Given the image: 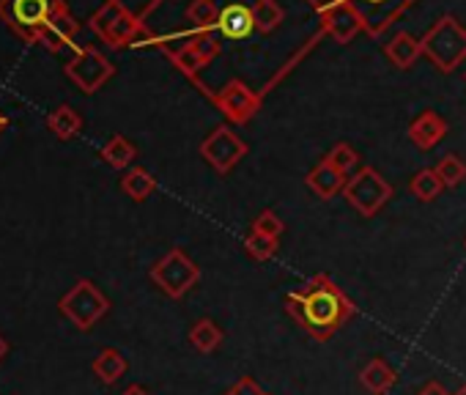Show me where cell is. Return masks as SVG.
Masks as SVG:
<instances>
[{
	"label": "cell",
	"mask_w": 466,
	"mask_h": 395,
	"mask_svg": "<svg viewBox=\"0 0 466 395\" xmlns=\"http://www.w3.org/2000/svg\"><path fill=\"white\" fill-rule=\"evenodd\" d=\"M121 395H151V392L146 387H140V384H129Z\"/></svg>",
	"instance_id": "cell-34"
},
{
	"label": "cell",
	"mask_w": 466,
	"mask_h": 395,
	"mask_svg": "<svg viewBox=\"0 0 466 395\" xmlns=\"http://www.w3.org/2000/svg\"><path fill=\"white\" fill-rule=\"evenodd\" d=\"M9 354V343H6V338L4 335H0V360H4Z\"/></svg>",
	"instance_id": "cell-35"
},
{
	"label": "cell",
	"mask_w": 466,
	"mask_h": 395,
	"mask_svg": "<svg viewBox=\"0 0 466 395\" xmlns=\"http://www.w3.org/2000/svg\"><path fill=\"white\" fill-rule=\"evenodd\" d=\"M417 395H452V392H447V387H444V384H439V381H428Z\"/></svg>",
	"instance_id": "cell-33"
},
{
	"label": "cell",
	"mask_w": 466,
	"mask_h": 395,
	"mask_svg": "<svg viewBox=\"0 0 466 395\" xmlns=\"http://www.w3.org/2000/svg\"><path fill=\"white\" fill-rule=\"evenodd\" d=\"M61 9L64 0H0V20L25 45H39L45 25Z\"/></svg>",
	"instance_id": "cell-3"
},
{
	"label": "cell",
	"mask_w": 466,
	"mask_h": 395,
	"mask_svg": "<svg viewBox=\"0 0 466 395\" xmlns=\"http://www.w3.org/2000/svg\"><path fill=\"white\" fill-rule=\"evenodd\" d=\"M368 4H384V0H368Z\"/></svg>",
	"instance_id": "cell-38"
},
{
	"label": "cell",
	"mask_w": 466,
	"mask_h": 395,
	"mask_svg": "<svg viewBox=\"0 0 466 395\" xmlns=\"http://www.w3.org/2000/svg\"><path fill=\"white\" fill-rule=\"evenodd\" d=\"M151 283L170 299H184L200 280V267L181 250H167L148 272Z\"/></svg>",
	"instance_id": "cell-4"
},
{
	"label": "cell",
	"mask_w": 466,
	"mask_h": 395,
	"mask_svg": "<svg viewBox=\"0 0 466 395\" xmlns=\"http://www.w3.org/2000/svg\"><path fill=\"white\" fill-rule=\"evenodd\" d=\"M121 189H124L127 198H132V201L143 204L146 198H151V192L157 189V178L146 167H129L121 176Z\"/></svg>",
	"instance_id": "cell-22"
},
{
	"label": "cell",
	"mask_w": 466,
	"mask_h": 395,
	"mask_svg": "<svg viewBox=\"0 0 466 395\" xmlns=\"http://www.w3.org/2000/svg\"><path fill=\"white\" fill-rule=\"evenodd\" d=\"M321 20H324L327 34L338 45H349L362 31V17L354 9V4H349V0H332L329 6L321 9Z\"/></svg>",
	"instance_id": "cell-11"
},
{
	"label": "cell",
	"mask_w": 466,
	"mask_h": 395,
	"mask_svg": "<svg viewBox=\"0 0 466 395\" xmlns=\"http://www.w3.org/2000/svg\"><path fill=\"white\" fill-rule=\"evenodd\" d=\"M250 9H253V20H256V31H261V34H272L283 23V6L278 0H256Z\"/></svg>",
	"instance_id": "cell-24"
},
{
	"label": "cell",
	"mask_w": 466,
	"mask_h": 395,
	"mask_svg": "<svg viewBox=\"0 0 466 395\" xmlns=\"http://www.w3.org/2000/svg\"><path fill=\"white\" fill-rule=\"evenodd\" d=\"M47 127L58 140H72L80 135L83 129V116L72 107V105H58L50 116H47Z\"/></svg>",
	"instance_id": "cell-19"
},
{
	"label": "cell",
	"mask_w": 466,
	"mask_h": 395,
	"mask_svg": "<svg viewBox=\"0 0 466 395\" xmlns=\"http://www.w3.org/2000/svg\"><path fill=\"white\" fill-rule=\"evenodd\" d=\"M444 135H447V121H444L436 110L420 113V116L409 124V140H411L417 148H422V151H428V148H433L436 143H441Z\"/></svg>",
	"instance_id": "cell-14"
},
{
	"label": "cell",
	"mask_w": 466,
	"mask_h": 395,
	"mask_svg": "<svg viewBox=\"0 0 466 395\" xmlns=\"http://www.w3.org/2000/svg\"><path fill=\"white\" fill-rule=\"evenodd\" d=\"M170 58H173L176 69H178V72H184L187 77H198V72L208 64V61H206L195 47H192V42L181 45L176 53H170Z\"/></svg>",
	"instance_id": "cell-26"
},
{
	"label": "cell",
	"mask_w": 466,
	"mask_h": 395,
	"mask_svg": "<svg viewBox=\"0 0 466 395\" xmlns=\"http://www.w3.org/2000/svg\"><path fill=\"white\" fill-rule=\"evenodd\" d=\"M433 170L441 176L444 187H458V184H463V178H466V162H463L458 154H447V157H441V159L436 162V167H433Z\"/></svg>",
	"instance_id": "cell-28"
},
{
	"label": "cell",
	"mask_w": 466,
	"mask_h": 395,
	"mask_svg": "<svg viewBox=\"0 0 466 395\" xmlns=\"http://www.w3.org/2000/svg\"><path fill=\"white\" fill-rule=\"evenodd\" d=\"M463 248H466V242H463Z\"/></svg>",
	"instance_id": "cell-39"
},
{
	"label": "cell",
	"mask_w": 466,
	"mask_h": 395,
	"mask_svg": "<svg viewBox=\"0 0 466 395\" xmlns=\"http://www.w3.org/2000/svg\"><path fill=\"white\" fill-rule=\"evenodd\" d=\"M444 189H447V187H444L441 176H439L433 167H422V170H417V173L411 176V181H409V192L417 198V201H422V204L436 201V198H439Z\"/></svg>",
	"instance_id": "cell-20"
},
{
	"label": "cell",
	"mask_w": 466,
	"mask_h": 395,
	"mask_svg": "<svg viewBox=\"0 0 466 395\" xmlns=\"http://www.w3.org/2000/svg\"><path fill=\"white\" fill-rule=\"evenodd\" d=\"M253 231L261 234V237H269V239H280L283 231H286V223L278 218V212L264 209V212L253 220Z\"/></svg>",
	"instance_id": "cell-30"
},
{
	"label": "cell",
	"mask_w": 466,
	"mask_h": 395,
	"mask_svg": "<svg viewBox=\"0 0 466 395\" xmlns=\"http://www.w3.org/2000/svg\"><path fill=\"white\" fill-rule=\"evenodd\" d=\"M346 181H349V176H343L340 170H335L327 159H321V162L308 173V178H305L308 189H310L316 198H321V201H332L335 195H340V192L346 189Z\"/></svg>",
	"instance_id": "cell-15"
},
{
	"label": "cell",
	"mask_w": 466,
	"mask_h": 395,
	"mask_svg": "<svg viewBox=\"0 0 466 395\" xmlns=\"http://www.w3.org/2000/svg\"><path fill=\"white\" fill-rule=\"evenodd\" d=\"M91 31L110 47H135L137 36L143 34V23L121 4V0H107V4L94 12L88 20Z\"/></svg>",
	"instance_id": "cell-7"
},
{
	"label": "cell",
	"mask_w": 466,
	"mask_h": 395,
	"mask_svg": "<svg viewBox=\"0 0 466 395\" xmlns=\"http://www.w3.org/2000/svg\"><path fill=\"white\" fill-rule=\"evenodd\" d=\"M346 204L362 215V218H376L392 198V187L390 181L376 170V167H360L354 176H349L346 189H343Z\"/></svg>",
	"instance_id": "cell-6"
},
{
	"label": "cell",
	"mask_w": 466,
	"mask_h": 395,
	"mask_svg": "<svg viewBox=\"0 0 466 395\" xmlns=\"http://www.w3.org/2000/svg\"><path fill=\"white\" fill-rule=\"evenodd\" d=\"M225 395H267V392L261 390V384L253 376H242L237 384H230L225 390Z\"/></svg>",
	"instance_id": "cell-32"
},
{
	"label": "cell",
	"mask_w": 466,
	"mask_h": 395,
	"mask_svg": "<svg viewBox=\"0 0 466 395\" xmlns=\"http://www.w3.org/2000/svg\"><path fill=\"white\" fill-rule=\"evenodd\" d=\"M219 17V9L214 0H192L187 9V20L198 28V31H211L214 23Z\"/></svg>",
	"instance_id": "cell-25"
},
{
	"label": "cell",
	"mask_w": 466,
	"mask_h": 395,
	"mask_svg": "<svg viewBox=\"0 0 466 395\" xmlns=\"http://www.w3.org/2000/svg\"><path fill=\"white\" fill-rule=\"evenodd\" d=\"M283 308L313 340L335 338L357 316V305L329 275H316L302 289L286 294Z\"/></svg>",
	"instance_id": "cell-1"
},
{
	"label": "cell",
	"mask_w": 466,
	"mask_h": 395,
	"mask_svg": "<svg viewBox=\"0 0 466 395\" xmlns=\"http://www.w3.org/2000/svg\"><path fill=\"white\" fill-rule=\"evenodd\" d=\"M248 143L233 132L230 127H217L211 129V135L200 143V157L217 170V173H230L233 167H237L245 154H248Z\"/></svg>",
	"instance_id": "cell-9"
},
{
	"label": "cell",
	"mask_w": 466,
	"mask_h": 395,
	"mask_svg": "<svg viewBox=\"0 0 466 395\" xmlns=\"http://www.w3.org/2000/svg\"><path fill=\"white\" fill-rule=\"evenodd\" d=\"M420 45L422 56H428L431 64L444 75L455 72L466 61V28L452 15L439 17L433 28L420 39Z\"/></svg>",
	"instance_id": "cell-2"
},
{
	"label": "cell",
	"mask_w": 466,
	"mask_h": 395,
	"mask_svg": "<svg viewBox=\"0 0 466 395\" xmlns=\"http://www.w3.org/2000/svg\"><path fill=\"white\" fill-rule=\"evenodd\" d=\"M9 127V118H6V113H0V132H4Z\"/></svg>",
	"instance_id": "cell-36"
},
{
	"label": "cell",
	"mask_w": 466,
	"mask_h": 395,
	"mask_svg": "<svg viewBox=\"0 0 466 395\" xmlns=\"http://www.w3.org/2000/svg\"><path fill=\"white\" fill-rule=\"evenodd\" d=\"M360 384L370 392V395H384L392 390L395 384V368L384 360V357H373L362 370H360Z\"/></svg>",
	"instance_id": "cell-16"
},
{
	"label": "cell",
	"mask_w": 466,
	"mask_h": 395,
	"mask_svg": "<svg viewBox=\"0 0 466 395\" xmlns=\"http://www.w3.org/2000/svg\"><path fill=\"white\" fill-rule=\"evenodd\" d=\"M335 170H340L343 176H349V173H354V167L360 165V154H357V148L354 146H349V143H338V146H332L329 148V154L324 157Z\"/></svg>",
	"instance_id": "cell-29"
},
{
	"label": "cell",
	"mask_w": 466,
	"mask_h": 395,
	"mask_svg": "<svg viewBox=\"0 0 466 395\" xmlns=\"http://www.w3.org/2000/svg\"><path fill=\"white\" fill-rule=\"evenodd\" d=\"M137 148L132 140H127L124 135H113L105 146H102V159L116 167V170H129V165L135 162Z\"/></svg>",
	"instance_id": "cell-23"
},
{
	"label": "cell",
	"mask_w": 466,
	"mask_h": 395,
	"mask_svg": "<svg viewBox=\"0 0 466 395\" xmlns=\"http://www.w3.org/2000/svg\"><path fill=\"white\" fill-rule=\"evenodd\" d=\"M217 107L233 121V124H248L261 107V94H256L248 83L242 80H230L219 94L211 96Z\"/></svg>",
	"instance_id": "cell-10"
},
{
	"label": "cell",
	"mask_w": 466,
	"mask_h": 395,
	"mask_svg": "<svg viewBox=\"0 0 466 395\" xmlns=\"http://www.w3.org/2000/svg\"><path fill=\"white\" fill-rule=\"evenodd\" d=\"M222 340H225V332H222V327L214 319H200L189 329V346L195 351H200V354L217 351L222 346Z\"/></svg>",
	"instance_id": "cell-18"
},
{
	"label": "cell",
	"mask_w": 466,
	"mask_h": 395,
	"mask_svg": "<svg viewBox=\"0 0 466 395\" xmlns=\"http://www.w3.org/2000/svg\"><path fill=\"white\" fill-rule=\"evenodd\" d=\"M113 75L116 66L96 47H75V56L66 64V77L83 94H96Z\"/></svg>",
	"instance_id": "cell-8"
},
{
	"label": "cell",
	"mask_w": 466,
	"mask_h": 395,
	"mask_svg": "<svg viewBox=\"0 0 466 395\" xmlns=\"http://www.w3.org/2000/svg\"><path fill=\"white\" fill-rule=\"evenodd\" d=\"M452 395H466V384H463V387H461L458 392H452Z\"/></svg>",
	"instance_id": "cell-37"
},
{
	"label": "cell",
	"mask_w": 466,
	"mask_h": 395,
	"mask_svg": "<svg viewBox=\"0 0 466 395\" xmlns=\"http://www.w3.org/2000/svg\"><path fill=\"white\" fill-rule=\"evenodd\" d=\"M58 310L83 332H88L91 327H96L107 313H110V299L96 289L94 280L80 278L58 302Z\"/></svg>",
	"instance_id": "cell-5"
},
{
	"label": "cell",
	"mask_w": 466,
	"mask_h": 395,
	"mask_svg": "<svg viewBox=\"0 0 466 395\" xmlns=\"http://www.w3.org/2000/svg\"><path fill=\"white\" fill-rule=\"evenodd\" d=\"M91 368H94V373H96V379L102 384H116L127 373L129 365H127V360H124V354L118 349H102Z\"/></svg>",
	"instance_id": "cell-21"
},
{
	"label": "cell",
	"mask_w": 466,
	"mask_h": 395,
	"mask_svg": "<svg viewBox=\"0 0 466 395\" xmlns=\"http://www.w3.org/2000/svg\"><path fill=\"white\" fill-rule=\"evenodd\" d=\"M77 31H80L77 20H75V17L69 15V9L64 6V9L56 12V15L50 17V23L45 25V31H42V36H39V45H45L50 53H61V50H66V47L75 45Z\"/></svg>",
	"instance_id": "cell-13"
},
{
	"label": "cell",
	"mask_w": 466,
	"mask_h": 395,
	"mask_svg": "<svg viewBox=\"0 0 466 395\" xmlns=\"http://www.w3.org/2000/svg\"><path fill=\"white\" fill-rule=\"evenodd\" d=\"M214 31V28H211ZM211 31H198L189 42H192V47L206 58V61H211L217 53H219V45H217V39H214V34Z\"/></svg>",
	"instance_id": "cell-31"
},
{
	"label": "cell",
	"mask_w": 466,
	"mask_h": 395,
	"mask_svg": "<svg viewBox=\"0 0 466 395\" xmlns=\"http://www.w3.org/2000/svg\"><path fill=\"white\" fill-rule=\"evenodd\" d=\"M214 31L222 39H233V42H242L250 39L256 31V20H253V9L245 4H228L219 9V17L214 23Z\"/></svg>",
	"instance_id": "cell-12"
},
{
	"label": "cell",
	"mask_w": 466,
	"mask_h": 395,
	"mask_svg": "<svg viewBox=\"0 0 466 395\" xmlns=\"http://www.w3.org/2000/svg\"><path fill=\"white\" fill-rule=\"evenodd\" d=\"M278 248H280L278 239L261 237V234H256V231H250V234L245 237V253H248L253 261H258V264L275 258V256H278Z\"/></svg>",
	"instance_id": "cell-27"
},
{
	"label": "cell",
	"mask_w": 466,
	"mask_h": 395,
	"mask_svg": "<svg viewBox=\"0 0 466 395\" xmlns=\"http://www.w3.org/2000/svg\"><path fill=\"white\" fill-rule=\"evenodd\" d=\"M384 53H387V58H390L398 69H411V66L417 64V58L422 56V45H420V39H414L411 34L400 31V34H395V36L387 42Z\"/></svg>",
	"instance_id": "cell-17"
}]
</instances>
